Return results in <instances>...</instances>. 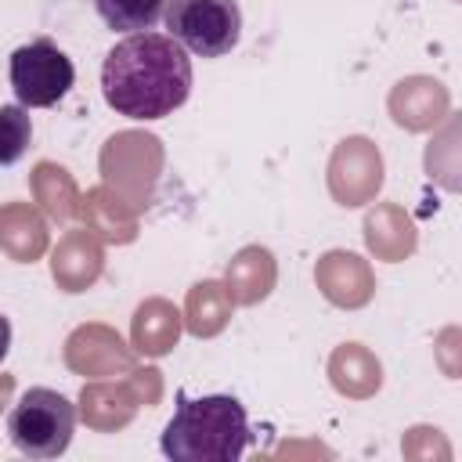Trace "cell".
I'll list each match as a JSON object with an SVG mask.
<instances>
[{"mask_svg": "<svg viewBox=\"0 0 462 462\" xmlns=\"http://www.w3.org/2000/svg\"><path fill=\"white\" fill-rule=\"evenodd\" d=\"M101 90L108 108L126 119H162L191 94V61L173 36L130 32L101 65Z\"/></svg>", "mask_w": 462, "mask_h": 462, "instance_id": "cell-1", "label": "cell"}, {"mask_svg": "<svg viewBox=\"0 0 462 462\" xmlns=\"http://www.w3.org/2000/svg\"><path fill=\"white\" fill-rule=\"evenodd\" d=\"M159 444L173 462H235L253 444V433L238 397H188L184 390H177V408Z\"/></svg>", "mask_w": 462, "mask_h": 462, "instance_id": "cell-2", "label": "cell"}, {"mask_svg": "<svg viewBox=\"0 0 462 462\" xmlns=\"http://www.w3.org/2000/svg\"><path fill=\"white\" fill-rule=\"evenodd\" d=\"M72 426H76V408L69 404L65 393L47 386L25 390L7 415V437L29 458H58L72 440Z\"/></svg>", "mask_w": 462, "mask_h": 462, "instance_id": "cell-3", "label": "cell"}, {"mask_svg": "<svg viewBox=\"0 0 462 462\" xmlns=\"http://www.w3.org/2000/svg\"><path fill=\"white\" fill-rule=\"evenodd\" d=\"M162 170V144L155 134L144 130H123L105 141L101 148V177L105 188L126 202L134 213H141L152 202L155 180Z\"/></svg>", "mask_w": 462, "mask_h": 462, "instance_id": "cell-4", "label": "cell"}, {"mask_svg": "<svg viewBox=\"0 0 462 462\" xmlns=\"http://www.w3.org/2000/svg\"><path fill=\"white\" fill-rule=\"evenodd\" d=\"M162 18L170 36L199 58H220L242 36L238 0H166Z\"/></svg>", "mask_w": 462, "mask_h": 462, "instance_id": "cell-5", "label": "cell"}, {"mask_svg": "<svg viewBox=\"0 0 462 462\" xmlns=\"http://www.w3.org/2000/svg\"><path fill=\"white\" fill-rule=\"evenodd\" d=\"M7 76H11V90L22 108H51L76 83V69H72L69 54L47 36L11 51Z\"/></svg>", "mask_w": 462, "mask_h": 462, "instance_id": "cell-6", "label": "cell"}, {"mask_svg": "<svg viewBox=\"0 0 462 462\" xmlns=\"http://www.w3.org/2000/svg\"><path fill=\"white\" fill-rule=\"evenodd\" d=\"M383 188V155L368 137H346L328 162V191L339 206L372 202Z\"/></svg>", "mask_w": 462, "mask_h": 462, "instance_id": "cell-7", "label": "cell"}, {"mask_svg": "<svg viewBox=\"0 0 462 462\" xmlns=\"http://www.w3.org/2000/svg\"><path fill=\"white\" fill-rule=\"evenodd\" d=\"M65 365L79 375H116L134 368L130 346L108 325H83L65 339Z\"/></svg>", "mask_w": 462, "mask_h": 462, "instance_id": "cell-8", "label": "cell"}, {"mask_svg": "<svg viewBox=\"0 0 462 462\" xmlns=\"http://www.w3.org/2000/svg\"><path fill=\"white\" fill-rule=\"evenodd\" d=\"M451 97L448 87L433 76H408L390 90V116L404 130H433L437 123L448 119Z\"/></svg>", "mask_w": 462, "mask_h": 462, "instance_id": "cell-9", "label": "cell"}, {"mask_svg": "<svg viewBox=\"0 0 462 462\" xmlns=\"http://www.w3.org/2000/svg\"><path fill=\"white\" fill-rule=\"evenodd\" d=\"M314 282L325 292V300H332L336 307H365L375 292L372 267L357 253H346V249L325 253L314 267Z\"/></svg>", "mask_w": 462, "mask_h": 462, "instance_id": "cell-10", "label": "cell"}, {"mask_svg": "<svg viewBox=\"0 0 462 462\" xmlns=\"http://www.w3.org/2000/svg\"><path fill=\"white\" fill-rule=\"evenodd\" d=\"M101 267H105V253L90 231H69L51 256V274L65 292H83L87 285H94Z\"/></svg>", "mask_w": 462, "mask_h": 462, "instance_id": "cell-11", "label": "cell"}, {"mask_svg": "<svg viewBox=\"0 0 462 462\" xmlns=\"http://www.w3.org/2000/svg\"><path fill=\"white\" fill-rule=\"evenodd\" d=\"M365 242L368 249L386 260V263H401L415 253V224L411 217L397 206V202H383L365 217Z\"/></svg>", "mask_w": 462, "mask_h": 462, "instance_id": "cell-12", "label": "cell"}, {"mask_svg": "<svg viewBox=\"0 0 462 462\" xmlns=\"http://www.w3.org/2000/svg\"><path fill=\"white\" fill-rule=\"evenodd\" d=\"M0 249L18 260L32 263L47 249V224L29 202H7L0 206Z\"/></svg>", "mask_w": 462, "mask_h": 462, "instance_id": "cell-13", "label": "cell"}, {"mask_svg": "<svg viewBox=\"0 0 462 462\" xmlns=\"http://www.w3.org/2000/svg\"><path fill=\"white\" fill-rule=\"evenodd\" d=\"M274 256L263 249V245H245L235 253V260L227 263V296L231 303H242V307H253L260 303L271 289H274Z\"/></svg>", "mask_w": 462, "mask_h": 462, "instance_id": "cell-14", "label": "cell"}, {"mask_svg": "<svg viewBox=\"0 0 462 462\" xmlns=\"http://www.w3.org/2000/svg\"><path fill=\"white\" fill-rule=\"evenodd\" d=\"M137 393L130 383H90L79 393V415L94 430H119L134 419L137 411Z\"/></svg>", "mask_w": 462, "mask_h": 462, "instance_id": "cell-15", "label": "cell"}, {"mask_svg": "<svg viewBox=\"0 0 462 462\" xmlns=\"http://www.w3.org/2000/svg\"><path fill=\"white\" fill-rule=\"evenodd\" d=\"M130 336H134V350L137 354H148V357L170 354L177 346V336H180V314H177V307L166 303V300H144L134 310Z\"/></svg>", "mask_w": 462, "mask_h": 462, "instance_id": "cell-16", "label": "cell"}, {"mask_svg": "<svg viewBox=\"0 0 462 462\" xmlns=\"http://www.w3.org/2000/svg\"><path fill=\"white\" fill-rule=\"evenodd\" d=\"M79 213L87 220V231L101 235L105 242H134L137 238V213L119 202L108 188H94L79 199Z\"/></svg>", "mask_w": 462, "mask_h": 462, "instance_id": "cell-17", "label": "cell"}, {"mask_svg": "<svg viewBox=\"0 0 462 462\" xmlns=\"http://www.w3.org/2000/svg\"><path fill=\"white\" fill-rule=\"evenodd\" d=\"M328 375L332 386L346 397H372L383 386V368L361 343H343L328 361Z\"/></svg>", "mask_w": 462, "mask_h": 462, "instance_id": "cell-18", "label": "cell"}, {"mask_svg": "<svg viewBox=\"0 0 462 462\" xmlns=\"http://www.w3.org/2000/svg\"><path fill=\"white\" fill-rule=\"evenodd\" d=\"M29 184H32V195H36V202L43 206L47 217H54V220H72V217L79 213V191H76V180L69 177L65 166L43 159V162H36Z\"/></svg>", "mask_w": 462, "mask_h": 462, "instance_id": "cell-19", "label": "cell"}, {"mask_svg": "<svg viewBox=\"0 0 462 462\" xmlns=\"http://www.w3.org/2000/svg\"><path fill=\"white\" fill-rule=\"evenodd\" d=\"M231 296L220 282H199L188 292V307H184V325L191 336H217L227 321H231Z\"/></svg>", "mask_w": 462, "mask_h": 462, "instance_id": "cell-20", "label": "cell"}, {"mask_svg": "<svg viewBox=\"0 0 462 462\" xmlns=\"http://www.w3.org/2000/svg\"><path fill=\"white\" fill-rule=\"evenodd\" d=\"M166 0H94L101 22L116 32H144L159 22Z\"/></svg>", "mask_w": 462, "mask_h": 462, "instance_id": "cell-21", "label": "cell"}, {"mask_svg": "<svg viewBox=\"0 0 462 462\" xmlns=\"http://www.w3.org/2000/svg\"><path fill=\"white\" fill-rule=\"evenodd\" d=\"M32 137L29 112L22 105H0V166H11L25 155Z\"/></svg>", "mask_w": 462, "mask_h": 462, "instance_id": "cell-22", "label": "cell"}, {"mask_svg": "<svg viewBox=\"0 0 462 462\" xmlns=\"http://www.w3.org/2000/svg\"><path fill=\"white\" fill-rule=\"evenodd\" d=\"M455 137H458V123L455 119H448V126H444V134H440V141L437 144H430V152H426V166H430V177H437L444 188H455Z\"/></svg>", "mask_w": 462, "mask_h": 462, "instance_id": "cell-23", "label": "cell"}, {"mask_svg": "<svg viewBox=\"0 0 462 462\" xmlns=\"http://www.w3.org/2000/svg\"><path fill=\"white\" fill-rule=\"evenodd\" d=\"M433 451H437V458H451V448L440 437V430H430V426L408 430V437H404V455L408 458H430Z\"/></svg>", "mask_w": 462, "mask_h": 462, "instance_id": "cell-24", "label": "cell"}, {"mask_svg": "<svg viewBox=\"0 0 462 462\" xmlns=\"http://www.w3.org/2000/svg\"><path fill=\"white\" fill-rule=\"evenodd\" d=\"M130 390L137 393L141 404H155L159 393H162V379H159L155 368H137V372L130 375Z\"/></svg>", "mask_w": 462, "mask_h": 462, "instance_id": "cell-25", "label": "cell"}, {"mask_svg": "<svg viewBox=\"0 0 462 462\" xmlns=\"http://www.w3.org/2000/svg\"><path fill=\"white\" fill-rule=\"evenodd\" d=\"M7 346H11V325H7V318L0 314V361L7 357Z\"/></svg>", "mask_w": 462, "mask_h": 462, "instance_id": "cell-26", "label": "cell"}, {"mask_svg": "<svg viewBox=\"0 0 462 462\" xmlns=\"http://www.w3.org/2000/svg\"><path fill=\"white\" fill-rule=\"evenodd\" d=\"M11 390H14V379L11 375H0V411H4V404L11 397Z\"/></svg>", "mask_w": 462, "mask_h": 462, "instance_id": "cell-27", "label": "cell"}]
</instances>
